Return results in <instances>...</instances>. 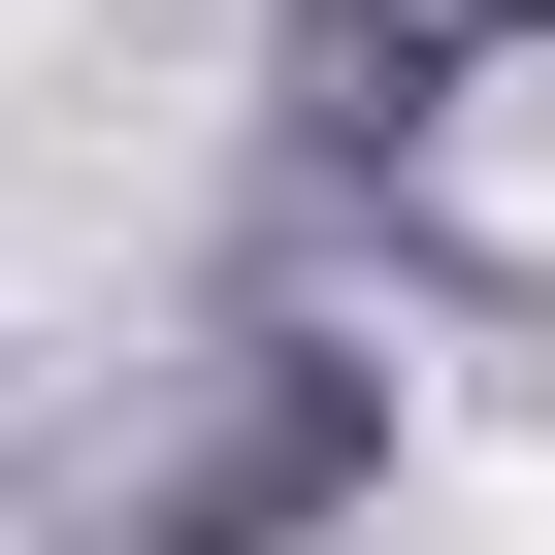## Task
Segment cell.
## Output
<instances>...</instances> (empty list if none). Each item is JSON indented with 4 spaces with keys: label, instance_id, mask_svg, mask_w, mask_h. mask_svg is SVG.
<instances>
[{
    "label": "cell",
    "instance_id": "6da1fadb",
    "mask_svg": "<svg viewBox=\"0 0 555 555\" xmlns=\"http://www.w3.org/2000/svg\"><path fill=\"white\" fill-rule=\"evenodd\" d=\"M425 555H555V457L522 425H425Z\"/></svg>",
    "mask_w": 555,
    "mask_h": 555
}]
</instances>
